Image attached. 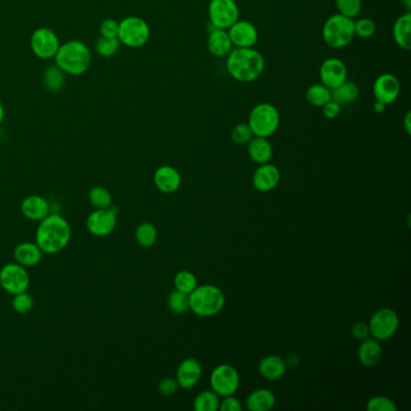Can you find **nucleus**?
<instances>
[{"instance_id":"f8f14e48","label":"nucleus","mask_w":411,"mask_h":411,"mask_svg":"<svg viewBox=\"0 0 411 411\" xmlns=\"http://www.w3.org/2000/svg\"><path fill=\"white\" fill-rule=\"evenodd\" d=\"M117 208H107V209H97L90 213L86 220L87 231L92 236H107L115 231L117 224Z\"/></svg>"},{"instance_id":"7c9ffc66","label":"nucleus","mask_w":411,"mask_h":411,"mask_svg":"<svg viewBox=\"0 0 411 411\" xmlns=\"http://www.w3.org/2000/svg\"><path fill=\"white\" fill-rule=\"evenodd\" d=\"M220 407L219 396L214 391H203L194 399L196 411H216Z\"/></svg>"},{"instance_id":"39448f33","label":"nucleus","mask_w":411,"mask_h":411,"mask_svg":"<svg viewBox=\"0 0 411 411\" xmlns=\"http://www.w3.org/2000/svg\"><path fill=\"white\" fill-rule=\"evenodd\" d=\"M355 36V21L340 13L327 18L322 28L323 41L332 48H346Z\"/></svg>"},{"instance_id":"cd10ccee","label":"nucleus","mask_w":411,"mask_h":411,"mask_svg":"<svg viewBox=\"0 0 411 411\" xmlns=\"http://www.w3.org/2000/svg\"><path fill=\"white\" fill-rule=\"evenodd\" d=\"M332 93V100H335L339 105L346 107L349 104L353 103L360 95V88L356 85L355 82L345 81L330 90Z\"/></svg>"},{"instance_id":"0eeeda50","label":"nucleus","mask_w":411,"mask_h":411,"mask_svg":"<svg viewBox=\"0 0 411 411\" xmlns=\"http://www.w3.org/2000/svg\"><path fill=\"white\" fill-rule=\"evenodd\" d=\"M150 27L142 18L130 16L119 23L117 38L129 48H142L150 39Z\"/></svg>"},{"instance_id":"b1692460","label":"nucleus","mask_w":411,"mask_h":411,"mask_svg":"<svg viewBox=\"0 0 411 411\" xmlns=\"http://www.w3.org/2000/svg\"><path fill=\"white\" fill-rule=\"evenodd\" d=\"M248 154L253 162L266 164L269 163L273 157V146L268 140V137H253L248 142Z\"/></svg>"},{"instance_id":"e433bc0d","label":"nucleus","mask_w":411,"mask_h":411,"mask_svg":"<svg viewBox=\"0 0 411 411\" xmlns=\"http://www.w3.org/2000/svg\"><path fill=\"white\" fill-rule=\"evenodd\" d=\"M121 41L119 38H107L100 36L95 43V50L100 56L112 57L120 50Z\"/></svg>"},{"instance_id":"4468645a","label":"nucleus","mask_w":411,"mask_h":411,"mask_svg":"<svg viewBox=\"0 0 411 411\" xmlns=\"http://www.w3.org/2000/svg\"><path fill=\"white\" fill-rule=\"evenodd\" d=\"M320 80L325 87L333 90L347 80V68L343 60L330 57L322 62L320 67Z\"/></svg>"},{"instance_id":"9b49d317","label":"nucleus","mask_w":411,"mask_h":411,"mask_svg":"<svg viewBox=\"0 0 411 411\" xmlns=\"http://www.w3.org/2000/svg\"><path fill=\"white\" fill-rule=\"evenodd\" d=\"M368 325L370 335H373L374 339L387 340L392 338L398 330V315L392 309H380L372 316Z\"/></svg>"},{"instance_id":"5701e85b","label":"nucleus","mask_w":411,"mask_h":411,"mask_svg":"<svg viewBox=\"0 0 411 411\" xmlns=\"http://www.w3.org/2000/svg\"><path fill=\"white\" fill-rule=\"evenodd\" d=\"M258 372L267 380H278L286 374V361L280 356H267L258 364Z\"/></svg>"},{"instance_id":"ddd939ff","label":"nucleus","mask_w":411,"mask_h":411,"mask_svg":"<svg viewBox=\"0 0 411 411\" xmlns=\"http://www.w3.org/2000/svg\"><path fill=\"white\" fill-rule=\"evenodd\" d=\"M30 46L39 58L50 60L52 57L56 56L60 48V40L53 30L39 28L32 35Z\"/></svg>"},{"instance_id":"4be33fe9","label":"nucleus","mask_w":411,"mask_h":411,"mask_svg":"<svg viewBox=\"0 0 411 411\" xmlns=\"http://www.w3.org/2000/svg\"><path fill=\"white\" fill-rule=\"evenodd\" d=\"M13 257L16 263L26 268H32L38 264L43 258V251L40 250L36 243H21L13 250Z\"/></svg>"},{"instance_id":"a211bd4d","label":"nucleus","mask_w":411,"mask_h":411,"mask_svg":"<svg viewBox=\"0 0 411 411\" xmlns=\"http://www.w3.org/2000/svg\"><path fill=\"white\" fill-rule=\"evenodd\" d=\"M201 377V365L194 358H186L181 362L176 372V382L179 387L189 390L197 385Z\"/></svg>"},{"instance_id":"473e14b6","label":"nucleus","mask_w":411,"mask_h":411,"mask_svg":"<svg viewBox=\"0 0 411 411\" xmlns=\"http://www.w3.org/2000/svg\"><path fill=\"white\" fill-rule=\"evenodd\" d=\"M43 85L50 90H60L65 86V72L58 65H51L43 74Z\"/></svg>"},{"instance_id":"f704fd0d","label":"nucleus","mask_w":411,"mask_h":411,"mask_svg":"<svg viewBox=\"0 0 411 411\" xmlns=\"http://www.w3.org/2000/svg\"><path fill=\"white\" fill-rule=\"evenodd\" d=\"M174 285H175V290L177 291L189 295L198 286L197 278L189 270H181L174 278Z\"/></svg>"},{"instance_id":"de8ad7c7","label":"nucleus","mask_w":411,"mask_h":411,"mask_svg":"<svg viewBox=\"0 0 411 411\" xmlns=\"http://www.w3.org/2000/svg\"><path fill=\"white\" fill-rule=\"evenodd\" d=\"M411 114L410 112H407L405 117H404V122H403V125H404V129H405V132H407V135H410L411 134Z\"/></svg>"},{"instance_id":"72a5a7b5","label":"nucleus","mask_w":411,"mask_h":411,"mask_svg":"<svg viewBox=\"0 0 411 411\" xmlns=\"http://www.w3.org/2000/svg\"><path fill=\"white\" fill-rule=\"evenodd\" d=\"M168 306L176 315L187 313L189 310V295L175 290L168 297Z\"/></svg>"},{"instance_id":"ea45409f","label":"nucleus","mask_w":411,"mask_h":411,"mask_svg":"<svg viewBox=\"0 0 411 411\" xmlns=\"http://www.w3.org/2000/svg\"><path fill=\"white\" fill-rule=\"evenodd\" d=\"M397 405L393 400L384 396H377L370 398L367 403V410L368 411H397Z\"/></svg>"},{"instance_id":"c85d7f7f","label":"nucleus","mask_w":411,"mask_h":411,"mask_svg":"<svg viewBox=\"0 0 411 411\" xmlns=\"http://www.w3.org/2000/svg\"><path fill=\"white\" fill-rule=\"evenodd\" d=\"M305 99L310 105L315 107H322L325 104L328 103L332 99V93L328 87H325L323 83H314L311 86L308 87L305 92Z\"/></svg>"},{"instance_id":"a18cd8bd","label":"nucleus","mask_w":411,"mask_h":411,"mask_svg":"<svg viewBox=\"0 0 411 411\" xmlns=\"http://www.w3.org/2000/svg\"><path fill=\"white\" fill-rule=\"evenodd\" d=\"M219 409L221 411H241L243 405H241L239 399L236 398L233 394V396L224 397L222 402L220 403Z\"/></svg>"},{"instance_id":"a19ab883","label":"nucleus","mask_w":411,"mask_h":411,"mask_svg":"<svg viewBox=\"0 0 411 411\" xmlns=\"http://www.w3.org/2000/svg\"><path fill=\"white\" fill-rule=\"evenodd\" d=\"M377 32V25L372 18H363L355 21V35L360 38H370Z\"/></svg>"},{"instance_id":"2eb2a0df","label":"nucleus","mask_w":411,"mask_h":411,"mask_svg":"<svg viewBox=\"0 0 411 411\" xmlns=\"http://www.w3.org/2000/svg\"><path fill=\"white\" fill-rule=\"evenodd\" d=\"M373 93L375 100H379L385 105H390L400 95V82L393 74H382L374 81Z\"/></svg>"},{"instance_id":"9d476101","label":"nucleus","mask_w":411,"mask_h":411,"mask_svg":"<svg viewBox=\"0 0 411 411\" xmlns=\"http://www.w3.org/2000/svg\"><path fill=\"white\" fill-rule=\"evenodd\" d=\"M210 384L211 389L219 397L233 396L239 389V374L229 364H221L213 370Z\"/></svg>"},{"instance_id":"c9c22d12","label":"nucleus","mask_w":411,"mask_h":411,"mask_svg":"<svg viewBox=\"0 0 411 411\" xmlns=\"http://www.w3.org/2000/svg\"><path fill=\"white\" fill-rule=\"evenodd\" d=\"M335 6L340 15L349 18H357L362 11V0H335Z\"/></svg>"},{"instance_id":"49530a36","label":"nucleus","mask_w":411,"mask_h":411,"mask_svg":"<svg viewBox=\"0 0 411 411\" xmlns=\"http://www.w3.org/2000/svg\"><path fill=\"white\" fill-rule=\"evenodd\" d=\"M351 332L353 338L357 339V340H361V342L364 340V339L369 338V335H370L368 323H364V322H358V323H356V325L352 327Z\"/></svg>"},{"instance_id":"09e8293b","label":"nucleus","mask_w":411,"mask_h":411,"mask_svg":"<svg viewBox=\"0 0 411 411\" xmlns=\"http://www.w3.org/2000/svg\"><path fill=\"white\" fill-rule=\"evenodd\" d=\"M386 107L387 105H385V104L379 102V100H375V103H374V112H377V114H382V112H385Z\"/></svg>"},{"instance_id":"c756f323","label":"nucleus","mask_w":411,"mask_h":411,"mask_svg":"<svg viewBox=\"0 0 411 411\" xmlns=\"http://www.w3.org/2000/svg\"><path fill=\"white\" fill-rule=\"evenodd\" d=\"M159 238V231L157 228L154 227L152 223L144 222L139 224L135 231V239H137V244L142 246V248H152Z\"/></svg>"},{"instance_id":"2f4dec72","label":"nucleus","mask_w":411,"mask_h":411,"mask_svg":"<svg viewBox=\"0 0 411 411\" xmlns=\"http://www.w3.org/2000/svg\"><path fill=\"white\" fill-rule=\"evenodd\" d=\"M88 201L95 209H107L112 206V196L103 186H95L88 192Z\"/></svg>"},{"instance_id":"79ce46f5","label":"nucleus","mask_w":411,"mask_h":411,"mask_svg":"<svg viewBox=\"0 0 411 411\" xmlns=\"http://www.w3.org/2000/svg\"><path fill=\"white\" fill-rule=\"evenodd\" d=\"M177 389L179 384L173 377H164L159 384V391L163 396H173L177 392Z\"/></svg>"},{"instance_id":"58836bf2","label":"nucleus","mask_w":411,"mask_h":411,"mask_svg":"<svg viewBox=\"0 0 411 411\" xmlns=\"http://www.w3.org/2000/svg\"><path fill=\"white\" fill-rule=\"evenodd\" d=\"M231 140L238 145H248V142L252 139V130L248 123H238L234 126L231 132Z\"/></svg>"},{"instance_id":"393cba45","label":"nucleus","mask_w":411,"mask_h":411,"mask_svg":"<svg viewBox=\"0 0 411 411\" xmlns=\"http://www.w3.org/2000/svg\"><path fill=\"white\" fill-rule=\"evenodd\" d=\"M394 41L399 48L405 51L411 48V13L410 11L399 16L394 22L393 29H392Z\"/></svg>"},{"instance_id":"c03bdc74","label":"nucleus","mask_w":411,"mask_h":411,"mask_svg":"<svg viewBox=\"0 0 411 411\" xmlns=\"http://www.w3.org/2000/svg\"><path fill=\"white\" fill-rule=\"evenodd\" d=\"M100 33L102 36H107V38H117L119 34V23L115 20H105L100 26Z\"/></svg>"},{"instance_id":"3c124183","label":"nucleus","mask_w":411,"mask_h":411,"mask_svg":"<svg viewBox=\"0 0 411 411\" xmlns=\"http://www.w3.org/2000/svg\"><path fill=\"white\" fill-rule=\"evenodd\" d=\"M3 120H4V107L0 103V123L3 122Z\"/></svg>"},{"instance_id":"8fccbe9b","label":"nucleus","mask_w":411,"mask_h":411,"mask_svg":"<svg viewBox=\"0 0 411 411\" xmlns=\"http://www.w3.org/2000/svg\"><path fill=\"white\" fill-rule=\"evenodd\" d=\"M403 4L405 6L407 11H410L411 9V0H402Z\"/></svg>"},{"instance_id":"aec40b11","label":"nucleus","mask_w":411,"mask_h":411,"mask_svg":"<svg viewBox=\"0 0 411 411\" xmlns=\"http://www.w3.org/2000/svg\"><path fill=\"white\" fill-rule=\"evenodd\" d=\"M154 181L161 192L170 194L180 189V173L170 166H162L154 172Z\"/></svg>"},{"instance_id":"6ab92c4d","label":"nucleus","mask_w":411,"mask_h":411,"mask_svg":"<svg viewBox=\"0 0 411 411\" xmlns=\"http://www.w3.org/2000/svg\"><path fill=\"white\" fill-rule=\"evenodd\" d=\"M21 211L27 220L40 222L41 220L50 215V204L41 196L32 194L22 201Z\"/></svg>"},{"instance_id":"423d86ee","label":"nucleus","mask_w":411,"mask_h":411,"mask_svg":"<svg viewBox=\"0 0 411 411\" xmlns=\"http://www.w3.org/2000/svg\"><path fill=\"white\" fill-rule=\"evenodd\" d=\"M280 121L281 117L276 107L270 103H260L250 112L248 125L255 137H269L278 130Z\"/></svg>"},{"instance_id":"7ed1b4c3","label":"nucleus","mask_w":411,"mask_h":411,"mask_svg":"<svg viewBox=\"0 0 411 411\" xmlns=\"http://www.w3.org/2000/svg\"><path fill=\"white\" fill-rule=\"evenodd\" d=\"M55 58L56 65L70 75H81L90 68V50L79 40H72L60 46Z\"/></svg>"},{"instance_id":"412c9836","label":"nucleus","mask_w":411,"mask_h":411,"mask_svg":"<svg viewBox=\"0 0 411 411\" xmlns=\"http://www.w3.org/2000/svg\"><path fill=\"white\" fill-rule=\"evenodd\" d=\"M206 46L211 55L217 58L227 57L233 50V43L227 30L219 29V28L209 30Z\"/></svg>"},{"instance_id":"f03ea898","label":"nucleus","mask_w":411,"mask_h":411,"mask_svg":"<svg viewBox=\"0 0 411 411\" xmlns=\"http://www.w3.org/2000/svg\"><path fill=\"white\" fill-rule=\"evenodd\" d=\"M226 68L236 81L248 83L260 79L266 68V60L261 52L253 48H236L228 55Z\"/></svg>"},{"instance_id":"37998d69","label":"nucleus","mask_w":411,"mask_h":411,"mask_svg":"<svg viewBox=\"0 0 411 411\" xmlns=\"http://www.w3.org/2000/svg\"><path fill=\"white\" fill-rule=\"evenodd\" d=\"M342 109H343L342 105H339L337 102L330 99L328 103L325 104V105L322 107V112H323V115H325V119H328V120H335V119H338L340 114H342Z\"/></svg>"},{"instance_id":"dca6fc26","label":"nucleus","mask_w":411,"mask_h":411,"mask_svg":"<svg viewBox=\"0 0 411 411\" xmlns=\"http://www.w3.org/2000/svg\"><path fill=\"white\" fill-rule=\"evenodd\" d=\"M227 32L233 46L236 48H253L257 43L258 30L251 22L238 20Z\"/></svg>"},{"instance_id":"f3484780","label":"nucleus","mask_w":411,"mask_h":411,"mask_svg":"<svg viewBox=\"0 0 411 411\" xmlns=\"http://www.w3.org/2000/svg\"><path fill=\"white\" fill-rule=\"evenodd\" d=\"M280 177V170L275 166L270 163L261 164V167L253 174V187L260 192H270L278 186Z\"/></svg>"},{"instance_id":"1a4fd4ad","label":"nucleus","mask_w":411,"mask_h":411,"mask_svg":"<svg viewBox=\"0 0 411 411\" xmlns=\"http://www.w3.org/2000/svg\"><path fill=\"white\" fill-rule=\"evenodd\" d=\"M30 276L26 267L18 263L5 264L0 270V286L10 295H18L29 288Z\"/></svg>"},{"instance_id":"6e6552de","label":"nucleus","mask_w":411,"mask_h":411,"mask_svg":"<svg viewBox=\"0 0 411 411\" xmlns=\"http://www.w3.org/2000/svg\"><path fill=\"white\" fill-rule=\"evenodd\" d=\"M208 15L211 26L227 30L239 20V8L234 0H211Z\"/></svg>"},{"instance_id":"bb28decb","label":"nucleus","mask_w":411,"mask_h":411,"mask_svg":"<svg viewBox=\"0 0 411 411\" xmlns=\"http://www.w3.org/2000/svg\"><path fill=\"white\" fill-rule=\"evenodd\" d=\"M275 396L267 389L253 391L246 398V407L251 411H269L274 407Z\"/></svg>"},{"instance_id":"20e7f679","label":"nucleus","mask_w":411,"mask_h":411,"mask_svg":"<svg viewBox=\"0 0 411 411\" xmlns=\"http://www.w3.org/2000/svg\"><path fill=\"white\" fill-rule=\"evenodd\" d=\"M224 303L223 292L214 285L197 286L189 293V310L198 316H215L222 310Z\"/></svg>"},{"instance_id":"4c0bfd02","label":"nucleus","mask_w":411,"mask_h":411,"mask_svg":"<svg viewBox=\"0 0 411 411\" xmlns=\"http://www.w3.org/2000/svg\"><path fill=\"white\" fill-rule=\"evenodd\" d=\"M33 306H34V299H33V297L27 293V291L13 295V308L16 313L26 315L29 313Z\"/></svg>"},{"instance_id":"a878e982","label":"nucleus","mask_w":411,"mask_h":411,"mask_svg":"<svg viewBox=\"0 0 411 411\" xmlns=\"http://www.w3.org/2000/svg\"><path fill=\"white\" fill-rule=\"evenodd\" d=\"M382 358V347L377 339H364L358 347V360L365 367H375Z\"/></svg>"},{"instance_id":"f257e3e1","label":"nucleus","mask_w":411,"mask_h":411,"mask_svg":"<svg viewBox=\"0 0 411 411\" xmlns=\"http://www.w3.org/2000/svg\"><path fill=\"white\" fill-rule=\"evenodd\" d=\"M72 238L68 221L58 214H50L39 222L35 243L45 253H58L67 248Z\"/></svg>"}]
</instances>
